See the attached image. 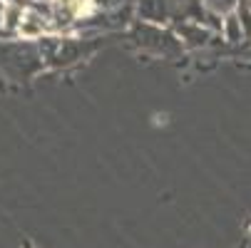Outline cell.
<instances>
[{"label": "cell", "mask_w": 251, "mask_h": 248, "mask_svg": "<svg viewBox=\"0 0 251 248\" xmlns=\"http://www.w3.org/2000/svg\"><path fill=\"white\" fill-rule=\"evenodd\" d=\"M172 3H174V0H139V3H137V13H139V18L145 23L162 25L174 13Z\"/></svg>", "instance_id": "4"}, {"label": "cell", "mask_w": 251, "mask_h": 248, "mask_svg": "<svg viewBox=\"0 0 251 248\" xmlns=\"http://www.w3.org/2000/svg\"><path fill=\"white\" fill-rule=\"evenodd\" d=\"M199 3L217 15H226V13H234L239 8V3H244V0H199Z\"/></svg>", "instance_id": "7"}, {"label": "cell", "mask_w": 251, "mask_h": 248, "mask_svg": "<svg viewBox=\"0 0 251 248\" xmlns=\"http://www.w3.org/2000/svg\"><path fill=\"white\" fill-rule=\"evenodd\" d=\"M222 35H224L229 43H234V45H239V43L246 40V32H244V25H241L236 10L224 15V20H222Z\"/></svg>", "instance_id": "6"}, {"label": "cell", "mask_w": 251, "mask_h": 248, "mask_svg": "<svg viewBox=\"0 0 251 248\" xmlns=\"http://www.w3.org/2000/svg\"><path fill=\"white\" fill-rule=\"evenodd\" d=\"M23 248H35V246H32L30 241H25V243H23Z\"/></svg>", "instance_id": "9"}, {"label": "cell", "mask_w": 251, "mask_h": 248, "mask_svg": "<svg viewBox=\"0 0 251 248\" xmlns=\"http://www.w3.org/2000/svg\"><path fill=\"white\" fill-rule=\"evenodd\" d=\"M30 3H50V0H30Z\"/></svg>", "instance_id": "10"}, {"label": "cell", "mask_w": 251, "mask_h": 248, "mask_svg": "<svg viewBox=\"0 0 251 248\" xmlns=\"http://www.w3.org/2000/svg\"><path fill=\"white\" fill-rule=\"evenodd\" d=\"M3 3H15V0H3Z\"/></svg>", "instance_id": "11"}, {"label": "cell", "mask_w": 251, "mask_h": 248, "mask_svg": "<svg viewBox=\"0 0 251 248\" xmlns=\"http://www.w3.org/2000/svg\"><path fill=\"white\" fill-rule=\"evenodd\" d=\"M5 5H8V3H3V0H0V35H3V38H5V32H3V15H5Z\"/></svg>", "instance_id": "8"}, {"label": "cell", "mask_w": 251, "mask_h": 248, "mask_svg": "<svg viewBox=\"0 0 251 248\" xmlns=\"http://www.w3.org/2000/svg\"><path fill=\"white\" fill-rule=\"evenodd\" d=\"M90 50H92V45L82 38H57V47H55L48 65H52V67L73 65L75 60H82V55L90 52Z\"/></svg>", "instance_id": "3"}, {"label": "cell", "mask_w": 251, "mask_h": 248, "mask_svg": "<svg viewBox=\"0 0 251 248\" xmlns=\"http://www.w3.org/2000/svg\"><path fill=\"white\" fill-rule=\"evenodd\" d=\"M209 35H211V32H209L206 27H201V23H194V20H184L182 27L176 30V38H182V40H184L187 45H192V47L204 45Z\"/></svg>", "instance_id": "5"}, {"label": "cell", "mask_w": 251, "mask_h": 248, "mask_svg": "<svg viewBox=\"0 0 251 248\" xmlns=\"http://www.w3.org/2000/svg\"><path fill=\"white\" fill-rule=\"evenodd\" d=\"M0 67L13 80H27L45 67L38 43L30 40H3L0 43Z\"/></svg>", "instance_id": "1"}, {"label": "cell", "mask_w": 251, "mask_h": 248, "mask_svg": "<svg viewBox=\"0 0 251 248\" xmlns=\"http://www.w3.org/2000/svg\"><path fill=\"white\" fill-rule=\"evenodd\" d=\"M132 40L145 50H152L157 55H176L182 52V40L172 30H164L152 23H137L132 27Z\"/></svg>", "instance_id": "2"}]
</instances>
